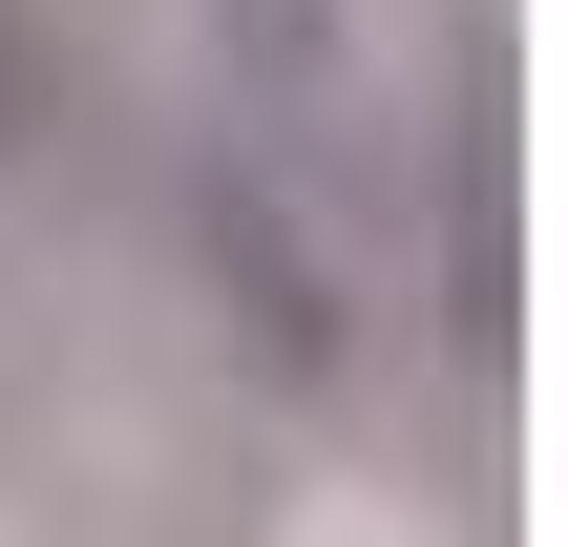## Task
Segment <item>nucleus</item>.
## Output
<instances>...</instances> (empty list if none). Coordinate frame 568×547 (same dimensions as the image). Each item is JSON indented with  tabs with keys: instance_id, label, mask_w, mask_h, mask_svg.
I'll use <instances>...</instances> for the list:
<instances>
[{
	"instance_id": "nucleus-2",
	"label": "nucleus",
	"mask_w": 568,
	"mask_h": 547,
	"mask_svg": "<svg viewBox=\"0 0 568 547\" xmlns=\"http://www.w3.org/2000/svg\"><path fill=\"white\" fill-rule=\"evenodd\" d=\"M190 21H211V105H232V126L316 148V169H358V190H422L379 0H190Z\"/></svg>"
},
{
	"instance_id": "nucleus-3",
	"label": "nucleus",
	"mask_w": 568,
	"mask_h": 547,
	"mask_svg": "<svg viewBox=\"0 0 568 547\" xmlns=\"http://www.w3.org/2000/svg\"><path fill=\"white\" fill-rule=\"evenodd\" d=\"M42 148H63V21H42V0H0V190H21Z\"/></svg>"
},
{
	"instance_id": "nucleus-1",
	"label": "nucleus",
	"mask_w": 568,
	"mask_h": 547,
	"mask_svg": "<svg viewBox=\"0 0 568 547\" xmlns=\"http://www.w3.org/2000/svg\"><path fill=\"white\" fill-rule=\"evenodd\" d=\"M169 253H190L211 358L253 401H295V422L358 401L379 337H400V190H358V169H316V148H274L232 105L169 148Z\"/></svg>"
}]
</instances>
